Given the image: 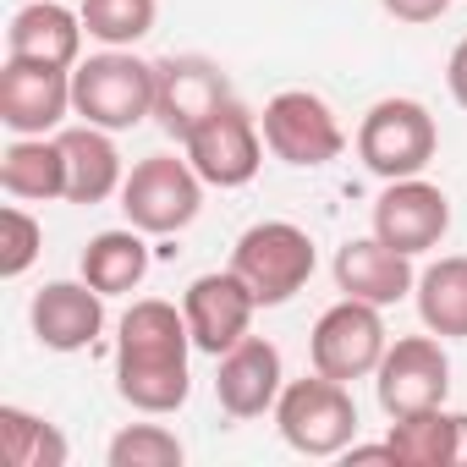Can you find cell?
Instances as JSON below:
<instances>
[{
  "label": "cell",
  "mask_w": 467,
  "mask_h": 467,
  "mask_svg": "<svg viewBox=\"0 0 467 467\" xmlns=\"http://www.w3.org/2000/svg\"><path fill=\"white\" fill-rule=\"evenodd\" d=\"M187 352H198V347H192L187 314L176 303H160V297L132 303L116 325V396L149 418L176 412L192 390Z\"/></svg>",
  "instance_id": "6da1fadb"
},
{
  "label": "cell",
  "mask_w": 467,
  "mask_h": 467,
  "mask_svg": "<svg viewBox=\"0 0 467 467\" xmlns=\"http://www.w3.org/2000/svg\"><path fill=\"white\" fill-rule=\"evenodd\" d=\"M72 116L105 132H127L154 116V61L132 50H99L72 67Z\"/></svg>",
  "instance_id": "7a4b0ae2"
},
{
  "label": "cell",
  "mask_w": 467,
  "mask_h": 467,
  "mask_svg": "<svg viewBox=\"0 0 467 467\" xmlns=\"http://www.w3.org/2000/svg\"><path fill=\"white\" fill-rule=\"evenodd\" d=\"M314 265H319L314 237L303 225H292V220H259V225H248L237 237V248H231V270L248 281L259 308L292 303L314 281Z\"/></svg>",
  "instance_id": "3957f363"
},
{
  "label": "cell",
  "mask_w": 467,
  "mask_h": 467,
  "mask_svg": "<svg viewBox=\"0 0 467 467\" xmlns=\"http://www.w3.org/2000/svg\"><path fill=\"white\" fill-rule=\"evenodd\" d=\"M275 429L297 456H341L358 440V401L341 379L314 368L308 379H286L275 401Z\"/></svg>",
  "instance_id": "277c9868"
},
{
  "label": "cell",
  "mask_w": 467,
  "mask_h": 467,
  "mask_svg": "<svg viewBox=\"0 0 467 467\" xmlns=\"http://www.w3.org/2000/svg\"><path fill=\"white\" fill-rule=\"evenodd\" d=\"M203 187L209 182L192 171V160L149 154L121 182V214H127V225L143 231V237H176V231H187L198 220Z\"/></svg>",
  "instance_id": "5b68a950"
},
{
  "label": "cell",
  "mask_w": 467,
  "mask_h": 467,
  "mask_svg": "<svg viewBox=\"0 0 467 467\" xmlns=\"http://www.w3.org/2000/svg\"><path fill=\"white\" fill-rule=\"evenodd\" d=\"M440 149V127L429 116V105L418 99H379L368 105V116L358 121V160L379 176V182H401V176H423V165Z\"/></svg>",
  "instance_id": "8992f818"
},
{
  "label": "cell",
  "mask_w": 467,
  "mask_h": 467,
  "mask_svg": "<svg viewBox=\"0 0 467 467\" xmlns=\"http://www.w3.org/2000/svg\"><path fill=\"white\" fill-rule=\"evenodd\" d=\"M259 132H265V149L281 165H297V171H319V165L341 160V149H347V132H341L336 110L308 88H281L265 105Z\"/></svg>",
  "instance_id": "52a82bcc"
},
{
  "label": "cell",
  "mask_w": 467,
  "mask_h": 467,
  "mask_svg": "<svg viewBox=\"0 0 467 467\" xmlns=\"http://www.w3.org/2000/svg\"><path fill=\"white\" fill-rule=\"evenodd\" d=\"M390 336H385V319L374 303H358V297H341L336 308L319 314L314 336H308V358L319 374L352 385V379H368L385 358Z\"/></svg>",
  "instance_id": "ba28073f"
},
{
  "label": "cell",
  "mask_w": 467,
  "mask_h": 467,
  "mask_svg": "<svg viewBox=\"0 0 467 467\" xmlns=\"http://www.w3.org/2000/svg\"><path fill=\"white\" fill-rule=\"evenodd\" d=\"M374 396L385 407V418H407L423 407H445L451 396V358L440 347V336H401L385 347L379 368H374Z\"/></svg>",
  "instance_id": "9c48e42d"
},
{
  "label": "cell",
  "mask_w": 467,
  "mask_h": 467,
  "mask_svg": "<svg viewBox=\"0 0 467 467\" xmlns=\"http://www.w3.org/2000/svg\"><path fill=\"white\" fill-rule=\"evenodd\" d=\"M187 160L192 171L209 182V187H248L265 165V132H259V116L237 99H225L187 143Z\"/></svg>",
  "instance_id": "30bf717a"
},
{
  "label": "cell",
  "mask_w": 467,
  "mask_h": 467,
  "mask_svg": "<svg viewBox=\"0 0 467 467\" xmlns=\"http://www.w3.org/2000/svg\"><path fill=\"white\" fill-rule=\"evenodd\" d=\"M225 99H231V83L209 56H165V61H154V121L176 143H187Z\"/></svg>",
  "instance_id": "8fae6325"
},
{
  "label": "cell",
  "mask_w": 467,
  "mask_h": 467,
  "mask_svg": "<svg viewBox=\"0 0 467 467\" xmlns=\"http://www.w3.org/2000/svg\"><path fill=\"white\" fill-rule=\"evenodd\" d=\"M445 231H451V198L434 182H423V176L385 182V192L374 198V237L390 243L407 259L440 248Z\"/></svg>",
  "instance_id": "7c38bea8"
},
{
  "label": "cell",
  "mask_w": 467,
  "mask_h": 467,
  "mask_svg": "<svg viewBox=\"0 0 467 467\" xmlns=\"http://www.w3.org/2000/svg\"><path fill=\"white\" fill-rule=\"evenodd\" d=\"M182 314H187L192 347L209 352V358H220V352H231L248 336V325L259 314V297L248 292V281L237 270H209V275H198L182 292Z\"/></svg>",
  "instance_id": "4fadbf2b"
},
{
  "label": "cell",
  "mask_w": 467,
  "mask_h": 467,
  "mask_svg": "<svg viewBox=\"0 0 467 467\" xmlns=\"http://www.w3.org/2000/svg\"><path fill=\"white\" fill-rule=\"evenodd\" d=\"M72 110V72L67 67H39L6 56L0 67V121L17 138H45L67 121Z\"/></svg>",
  "instance_id": "5bb4252c"
},
{
  "label": "cell",
  "mask_w": 467,
  "mask_h": 467,
  "mask_svg": "<svg viewBox=\"0 0 467 467\" xmlns=\"http://www.w3.org/2000/svg\"><path fill=\"white\" fill-rule=\"evenodd\" d=\"M214 396L231 418H265L275 412L281 390H286V368H281V347L265 336H243L231 352L214 358Z\"/></svg>",
  "instance_id": "9a60e30c"
},
{
  "label": "cell",
  "mask_w": 467,
  "mask_h": 467,
  "mask_svg": "<svg viewBox=\"0 0 467 467\" xmlns=\"http://www.w3.org/2000/svg\"><path fill=\"white\" fill-rule=\"evenodd\" d=\"M28 325H34L39 347H50V352H83L105 330V292H94L88 281H50V286L34 292Z\"/></svg>",
  "instance_id": "2e32d148"
},
{
  "label": "cell",
  "mask_w": 467,
  "mask_h": 467,
  "mask_svg": "<svg viewBox=\"0 0 467 467\" xmlns=\"http://www.w3.org/2000/svg\"><path fill=\"white\" fill-rule=\"evenodd\" d=\"M336 286H341V297L390 308V303H401V297L418 286V275H412V259L396 254L390 243H379V237H352V243L336 248Z\"/></svg>",
  "instance_id": "e0dca14e"
},
{
  "label": "cell",
  "mask_w": 467,
  "mask_h": 467,
  "mask_svg": "<svg viewBox=\"0 0 467 467\" xmlns=\"http://www.w3.org/2000/svg\"><path fill=\"white\" fill-rule=\"evenodd\" d=\"M83 12H67L61 0H28L6 28V56L39 61V67H78L83 56Z\"/></svg>",
  "instance_id": "ac0fdd59"
},
{
  "label": "cell",
  "mask_w": 467,
  "mask_h": 467,
  "mask_svg": "<svg viewBox=\"0 0 467 467\" xmlns=\"http://www.w3.org/2000/svg\"><path fill=\"white\" fill-rule=\"evenodd\" d=\"M61 160H67V203H105L110 192H121V154L110 143L105 127H67L56 132Z\"/></svg>",
  "instance_id": "d6986e66"
},
{
  "label": "cell",
  "mask_w": 467,
  "mask_h": 467,
  "mask_svg": "<svg viewBox=\"0 0 467 467\" xmlns=\"http://www.w3.org/2000/svg\"><path fill=\"white\" fill-rule=\"evenodd\" d=\"M0 187H6V198H23V203L67 198L61 143L56 138H17L6 154H0Z\"/></svg>",
  "instance_id": "ffe728a7"
},
{
  "label": "cell",
  "mask_w": 467,
  "mask_h": 467,
  "mask_svg": "<svg viewBox=\"0 0 467 467\" xmlns=\"http://www.w3.org/2000/svg\"><path fill=\"white\" fill-rule=\"evenodd\" d=\"M149 275V243L143 231L127 225V231H99L83 248V281L105 297H121V292H138Z\"/></svg>",
  "instance_id": "44dd1931"
},
{
  "label": "cell",
  "mask_w": 467,
  "mask_h": 467,
  "mask_svg": "<svg viewBox=\"0 0 467 467\" xmlns=\"http://www.w3.org/2000/svg\"><path fill=\"white\" fill-rule=\"evenodd\" d=\"M412 297H418V319H423V330H434L440 341L467 336V254L434 259V265L418 275Z\"/></svg>",
  "instance_id": "7402d4cb"
},
{
  "label": "cell",
  "mask_w": 467,
  "mask_h": 467,
  "mask_svg": "<svg viewBox=\"0 0 467 467\" xmlns=\"http://www.w3.org/2000/svg\"><path fill=\"white\" fill-rule=\"evenodd\" d=\"M390 451L407 467H456V412L423 407L407 418H390Z\"/></svg>",
  "instance_id": "603a6c76"
},
{
  "label": "cell",
  "mask_w": 467,
  "mask_h": 467,
  "mask_svg": "<svg viewBox=\"0 0 467 467\" xmlns=\"http://www.w3.org/2000/svg\"><path fill=\"white\" fill-rule=\"evenodd\" d=\"M0 456L6 467H61L67 462V434L23 407H0Z\"/></svg>",
  "instance_id": "cb8c5ba5"
},
{
  "label": "cell",
  "mask_w": 467,
  "mask_h": 467,
  "mask_svg": "<svg viewBox=\"0 0 467 467\" xmlns=\"http://www.w3.org/2000/svg\"><path fill=\"white\" fill-rule=\"evenodd\" d=\"M78 12H83L88 39H99L105 50H132L138 39L154 34L160 0H83Z\"/></svg>",
  "instance_id": "d4e9b609"
},
{
  "label": "cell",
  "mask_w": 467,
  "mask_h": 467,
  "mask_svg": "<svg viewBox=\"0 0 467 467\" xmlns=\"http://www.w3.org/2000/svg\"><path fill=\"white\" fill-rule=\"evenodd\" d=\"M105 456H110V467H182L187 451L165 423H127Z\"/></svg>",
  "instance_id": "484cf974"
},
{
  "label": "cell",
  "mask_w": 467,
  "mask_h": 467,
  "mask_svg": "<svg viewBox=\"0 0 467 467\" xmlns=\"http://www.w3.org/2000/svg\"><path fill=\"white\" fill-rule=\"evenodd\" d=\"M39 248H45V225L28 209H17V203L0 209V275H6V281L28 275V265L39 259Z\"/></svg>",
  "instance_id": "4316f807"
},
{
  "label": "cell",
  "mask_w": 467,
  "mask_h": 467,
  "mask_svg": "<svg viewBox=\"0 0 467 467\" xmlns=\"http://www.w3.org/2000/svg\"><path fill=\"white\" fill-rule=\"evenodd\" d=\"M379 6H385L396 23H412V28H423V23H440V17L451 12V0H379Z\"/></svg>",
  "instance_id": "83f0119b"
},
{
  "label": "cell",
  "mask_w": 467,
  "mask_h": 467,
  "mask_svg": "<svg viewBox=\"0 0 467 467\" xmlns=\"http://www.w3.org/2000/svg\"><path fill=\"white\" fill-rule=\"evenodd\" d=\"M445 83H451V99L467 110V39L451 50V61H445Z\"/></svg>",
  "instance_id": "f1b7e54d"
},
{
  "label": "cell",
  "mask_w": 467,
  "mask_h": 467,
  "mask_svg": "<svg viewBox=\"0 0 467 467\" xmlns=\"http://www.w3.org/2000/svg\"><path fill=\"white\" fill-rule=\"evenodd\" d=\"M341 456H347V462H396V451H390V440H385V445H347Z\"/></svg>",
  "instance_id": "f546056e"
},
{
  "label": "cell",
  "mask_w": 467,
  "mask_h": 467,
  "mask_svg": "<svg viewBox=\"0 0 467 467\" xmlns=\"http://www.w3.org/2000/svg\"><path fill=\"white\" fill-rule=\"evenodd\" d=\"M456 467H467V412H456Z\"/></svg>",
  "instance_id": "4dcf8cb0"
}]
</instances>
